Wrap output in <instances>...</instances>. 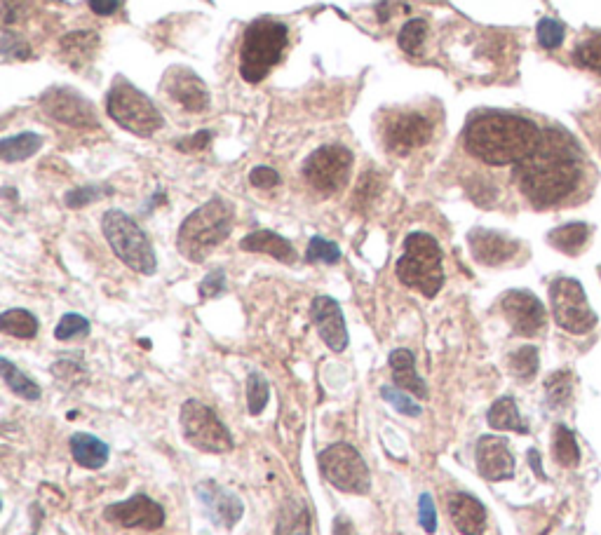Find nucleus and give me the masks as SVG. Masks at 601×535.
I'll list each match as a JSON object with an SVG mask.
<instances>
[{
	"label": "nucleus",
	"mask_w": 601,
	"mask_h": 535,
	"mask_svg": "<svg viewBox=\"0 0 601 535\" xmlns=\"http://www.w3.org/2000/svg\"><path fill=\"white\" fill-rule=\"evenodd\" d=\"M90 334V322L83 315L69 313L59 320L57 329H54V338L57 341H71V338H83Z\"/></svg>",
	"instance_id": "ea45409f"
},
{
	"label": "nucleus",
	"mask_w": 601,
	"mask_h": 535,
	"mask_svg": "<svg viewBox=\"0 0 601 535\" xmlns=\"http://www.w3.org/2000/svg\"><path fill=\"white\" fill-rule=\"evenodd\" d=\"M104 519L123 528L158 531V528L165 526V507L155 503L146 493H137V496L108 505L104 510Z\"/></svg>",
	"instance_id": "ddd939ff"
},
{
	"label": "nucleus",
	"mask_w": 601,
	"mask_h": 535,
	"mask_svg": "<svg viewBox=\"0 0 601 535\" xmlns=\"http://www.w3.org/2000/svg\"><path fill=\"white\" fill-rule=\"evenodd\" d=\"M510 371L519 378V381H531L538 371V350L531 348V345H526V348H519L517 352H512Z\"/></svg>",
	"instance_id": "c9c22d12"
},
{
	"label": "nucleus",
	"mask_w": 601,
	"mask_h": 535,
	"mask_svg": "<svg viewBox=\"0 0 601 535\" xmlns=\"http://www.w3.org/2000/svg\"><path fill=\"white\" fill-rule=\"evenodd\" d=\"M287 47V26L273 19H256L247 26L240 47V76L247 83H261L280 64Z\"/></svg>",
	"instance_id": "39448f33"
},
{
	"label": "nucleus",
	"mask_w": 601,
	"mask_h": 535,
	"mask_svg": "<svg viewBox=\"0 0 601 535\" xmlns=\"http://www.w3.org/2000/svg\"><path fill=\"white\" fill-rule=\"evenodd\" d=\"M334 535H355L353 521H350L348 517H343V514H339V517L334 519Z\"/></svg>",
	"instance_id": "3c124183"
},
{
	"label": "nucleus",
	"mask_w": 601,
	"mask_h": 535,
	"mask_svg": "<svg viewBox=\"0 0 601 535\" xmlns=\"http://www.w3.org/2000/svg\"><path fill=\"white\" fill-rule=\"evenodd\" d=\"M395 273L404 287L421 291L425 299H435L444 287L440 242L428 233H411L404 240V254Z\"/></svg>",
	"instance_id": "20e7f679"
},
{
	"label": "nucleus",
	"mask_w": 601,
	"mask_h": 535,
	"mask_svg": "<svg viewBox=\"0 0 601 535\" xmlns=\"http://www.w3.org/2000/svg\"><path fill=\"white\" fill-rule=\"evenodd\" d=\"M101 230H104L113 254L134 273L153 275L158 270V259H155L151 240L132 216L120 212V209H108L101 219Z\"/></svg>",
	"instance_id": "423d86ee"
},
{
	"label": "nucleus",
	"mask_w": 601,
	"mask_h": 535,
	"mask_svg": "<svg viewBox=\"0 0 601 535\" xmlns=\"http://www.w3.org/2000/svg\"><path fill=\"white\" fill-rule=\"evenodd\" d=\"M425 36H428V24H425V19H411V22L402 26L400 36H397V43H400L404 52L416 54L421 50Z\"/></svg>",
	"instance_id": "58836bf2"
},
{
	"label": "nucleus",
	"mask_w": 601,
	"mask_h": 535,
	"mask_svg": "<svg viewBox=\"0 0 601 535\" xmlns=\"http://www.w3.org/2000/svg\"><path fill=\"white\" fill-rule=\"evenodd\" d=\"M235 221V209L231 202L212 198L200 205L181 223L177 235V247L184 259L202 263L221 242L231 235Z\"/></svg>",
	"instance_id": "7ed1b4c3"
},
{
	"label": "nucleus",
	"mask_w": 601,
	"mask_h": 535,
	"mask_svg": "<svg viewBox=\"0 0 601 535\" xmlns=\"http://www.w3.org/2000/svg\"><path fill=\"white\" fill-rule=\"evenodd\" d=\"M106 111L123 130L137 134V137H151L162 127V115L153 101L125 80H118L111 87Z\"/></svg>",
	"instance_id": "0eeeda50"
},
{
	"label": "nucleus",
	"mask_w": 601,
	"mask_h": 535,
	"mask_svg": "<svg viewBox=\"0 0 601 535\" xmlns=\"http://www.w3.org/2000/svg\"><path fill=\"white\" fill-rule=\"evenodd\" d=\"M543 130L512 113H479L465 130V148L486 165H519L538 146Z\"/></svg>",
	"instance_id": "f03ea898"
},
{
	"label": "nucleus",
	"mask_w": 601,
	"mask_h": 535,
	"mask_svg": "<svg viewBox=\"0 0 601 535\" xmlns=\"http://www.w3.org/2000/svg\"><path fill=\"white\" fill-rule=\"evenodd\" d=\"M310 317H313L317 334L332 352H343L348 348V329L346 317L339 303L332 296H317L310 306Z\"/></svg>",
	"instance_id": "f3484780"
},
{
	"label": "nucleus",
	"mask_w": 601,
	"mask_h": 535,
	"mask_svg": "<svg viewBox=\"0 0 601 535\" xmlns=\"http://www.w3.org/2000/svg\"><path fill=\"white\" fill-rule=\"evenodd\" d=\"M486 421L494 430H503V432H519V435H526L529 432V425L522 421L519 416L517 404L512 397H501L496 399L494 406H491L489 413H486Z\"/></svg>",
	"instance_id": "a878e982"
},
{
	"label": "nucleus",
	"mask_w": 601,
	"mask_h": 535,
	"mask_svg": "<svg viewBox=\"0 0 601 535\" xmlns=\"http://www.w3.org/2000/svg\"><path fill=\"white\" fill-rule=\"evenodd\" d=\"M38 327L40 324L36 320V315L24 308L5 310L3 317H0V329H3V334L15 338H33L38 334Z\"/></svg>",
	"instance_id": "c756f323"
},
{
	"label": "nucleus",
	"mask_w": 601,
	"mask_h": 535,
	"mask_svg": "<svg viewBox=\"0 0 601 535\" xmlns=\"http://www.w3.org/2000/svg\"><path fill=\"white\" fill-rule=\"evenodd\" d=\"M418 521H421L425 533L435 535L437 510H435V500H432L430 493H421V498H418Z\"/></svg>",
	"instance_id": "37998d69"
},
{
	"label": "nucleus",
	"mask_w": 601,
	"mask_h": 535,
	"mask_svg": "<svg viewBox=\"0 0 601 535\" xmlns=\"http://www.w3.org/2000/svg\"><path fill=\"white\" fill-rule=\"evenodd\" d=\"M381 397L386 399V402L393 406L397 413H402V416L409 418H418L423 413L421 404H416V399L411 397V392L397 388V385H383L381 388Z\"/></svg>",
	"instance_id": "72a5a7b5"
},
{
	"label": "nucleus",
	"mask_w": 601,
	"mask_h": 535,
	"mask_svg": "<svg viewBox=\"0 0 601 535\" xmlns=\"http://www.w3.org/2000/svg\"><path fill=\"white\" fill-rule=\"evenodd\" d=\"M468 242H470L472 256H475L479 263H484V266H503V263L515 259L519 249V242L496 233V230H484V228L472 230L468 235Z\"/></svg>",
	"instance_id": "6ab92c4d"
},
{
	"label": "nucleus",
	"mask_w": 601,
	"mask_h": 535,
	"mask_svg": "<svg viewBox=\"0 0 601 535\" xmlns=\"http://www.w3.org/2000/svg\"><path fill=\"white\" fill-rule=\"evenodd\" d=\"M552 451H555V458L559 465L564 467H576L580 460V451L576 444V437H573V432L566 428V425H557L555 430V446H552Z\"/></svg>",
	"instance_id": "2f4dec72"
},
{
	"label": "nucleus",
	"mask_w": 601,
	"mask_h": 535,
	"mask_svg": "<svg viewBox=\"0 0 601 535\" xmlns=\"http://www.w3.org/2000/svg\"><path fill=\"white\" fill-rule=\"evenodd\" d=\"M120 5H123V0H90V10L99 17L113 15V12H118Z\"/></svg>",
	"instance_id": "09e8293b"
},
{
	"label": "nucleus",
	"mask_w": 601,
	"mask_h": 535,
	"mask_svg": "<svg viewBox=\"0 0 601 535\" xmlns=\"http://www.w3.org/2000/svg\"><path fill=\"white\" fill-rule=\"evenodd\" d=\"M449 517L461 535H484L486 531V507L472 493H451L447 500Z\"/></svg>",
	"instance_id": "aec40b11"
},
{
	"label": "nucleus",
	"mask_w": 601,
	"mask_h": 535,
	"mask_svg": "<svg viewBox=\"0 0 601 535\" xmlns=\"http://www.w3.org/2000/svg\"><path fill=\"white\" fill-rule=\"evenodd\" d=\"M19 5L22 0H3V24L10 26L19 17Z\"/></svg>",
	"instance_id": "8fccbe9b"
},
{
	"label": "nucleus",
	"mask_w": 601,
	"mask_h": 535,
	"mask_svg": "<svg viewBox=\"0 0 601 535\" xmlns=\"http://www.w3.org/2000/svg\"><path fill=\"white\" fill-rule=\"evenodd\" d=\"M275 535H310V510L306 500L289 496L280 507Z\"/></svg>",
	"instance_id": "393cba45"
},
{
	"label": "nucleus",
	"mask_w": 601,
	"mask_h": 535,
	"mask_svg": "<svg viewBox=\"0 0 601 535\" xmlns=\"http://www.w3.org/2000/svg\"><path fill=\"white\" fill-rule=\"evenodd\" d=\"M587 240H590V226L587 223H566V226L555 228L550 233V245L569 256L583 252Z\"/></svg>",
	"instance_id": "bb28decb"
},
{
	"label": "nucleus",
	"mask_w": 601,
	"mask_h": 535,
	"mask_svg": "<svg viewBox=\"0 0 601 535\" xmlns=\"http://www.w3.org/2000/svg\"><path fill=\"white\" fill-rule=\"evenodd\" d=\"M43 146V139L33 132L17 134V137H8L0 141V158L5 162H19L31 158L33 153H38V148Z\"/></svg>",
	"instance_id": "7c9ffc66"
},
{
	"label": "nucleus",
	"mask_w": 601,
	"mask_h": 535,
	"mask_svg": "<svg viewBox=\"0 0 601 535\" xmlns=\"http://www.w3.org/2000/svg\"><path fill=\"white\" fill-rule=\"evenodd\" d=\"M545 392H548L550 406L569 404L573 395V376L569 371H557V374L550 376L548 383H545Z\"/></svg>",
	"instance_id": "e433bc0d"
},
{
	"label": "nucleus",
	"mask_w": 601,
	"mask_h": 535,
	"mask_svg": "<svg viewBox=\"0 0 601 535\" xmlns=\"http://www.w3.org/2000/svg\"><path fill=\"white\" fill-rule=\"evenodd\" d=\"M111 193L108 188H99V186H85V188H76V191H71L66 195V205L71 209H80L85 205H90L92 200H99L101 195Z\"/></svg>",
	"instance_id": "c03bdc74"
},
{
	"label": "nucleus",
	"mask_w": 601,
	"mask_h": 535,
	"mask_svg": "<svg viewBox=\"0 0 601 535\" xmlns=\"http://www.w3.org/2000/svg\"><path fill=\"white\" fill-rule=\"evenodd\" d=\"M270 397V385L263 374L259 371H252V374L247 376V411L252 413V416H261L263 409H266Z\"/></svg>",
	"instance_id": "473e14b6"
},
{
	"label": "nucleus",
	"mask_w": 601,
	"mask_h": 535,
	"mask_svg": "<svg viewBox=\"0 0 601 535\" xmlns=\"http://www.w3.org/2000/svg\"><path fill=\"white\" fill-rule=\"evenodd\" d=\"M317 465H320L322 477L327 479L334 489L343 493H355V496H364V493H369L371 489L369 467L355 446L346 442L327 446V449L320 451V456H317Z\"/></svg>",
	"instance_id": "1a4fd4ad"
},
{
	"label": "nucleus",
	"mask_w": 601,
	"mask_h": 535,
	"mask_svg": "<svg viewBox=\"0 0 601 535\" xmlns=\"http://www.w3.org/2000/svg\"><path fill=\"white\" fill-rule=\"evenodd\" d=\"M167 94L177 101V104H181L186 108V111H193V113H202L209 104V92H207V85L202 83V80L195 76L193 71H184V69H177L172 71L170 76H167Z\"/></svg>",
	"instance_id": "412c9836"
},
{
	"label": "nucleus",
	"mask_w": 601,
	"mask_h": 535,
	"mask_svg": "<svg viewBox=\"0 0 601 535\" xmlns=\"http://www.w3.org/2000/svg\"><path fill=\"white\" fill-rule=\"evenodd\" d=\"M388 364H390V371H393V383L397 385V388L411 392V395L418 399L430 397L428 385H425V381L418 376V371H416L414 352L407 348H397L390 352Z\"/></svg>",
	"instance_id": "4be33fe9"
},
{
	"label": "nucleus",
	"mask_w": 601,
	"mask_h": 535,
	"mask_svg": "<svg viewBox=\"0 0 601 535\" xmlns=\"http://www.w3.org/2000/svg\"><path fill=\"white\" fill-rule=\"evenodd\" d=\"M195 496H198L200 505L205 507L209 521H212L214 526L226 528V531H231V528L242 519V514H245L242 500L235 496L233 491L216 484L214 479H205V482L195 486Z\"/></svg>",
	"instance_id": "2eb2a0df"
},
{
	"label": "nucleus",
	"mask_w": 601,
	"mask_h": 535,
	"mask_svg": "<svg viewBox=\"0 0 601 535\" xmlns=\"http://www.w3.org/2000/svg\"><path fill=\"white\" fill-rule=\"evenodd\" d=\"M249 184L256 188H275L280 184V174L273 167H254L249 174Z\"/></svg>",
	"instance_id": "49530a36"
},
{
	"label": "nucleus",
	"mask_w": 601,
	"mask_h": 535,
	"mask_svg": "<svg viewBox=\"0 0 601 535\" xmlns=\"http://www.w3.org/2000/svg\"><path fill=\"white\" fill-rule=\"evenodd\" d=\"M573 62H576L580 69L601 73V33L583 40V43L573 50Z\"/></svg>",
	"instance_id": "f704fd0d"
},
{
	"label": "nucleus",
	"mask_w": 601,
	"mask_h": 535,
	"mask_svg": "<svg viewBox=\"0 0 601 535\" xmlns=\"http://www.w3.org/2000/svg\"><path fill=\"white\" fill-rule=\"evenodd\" d=\"M209 139H212V132L202 130V132L195 134V137H188L184 141H179L177 148H179V151H184V153H188V151H202V148H207Z\"/></svg>",
	"instance_id": "de8ad7c7"
},
{
	"label": "nucleus",
	"mask_w": 601,
	"mask_h": 535,
	"mask_svg": "<svg viewBox=\"0 0 601 535\" xmlns=\"http://www.w3.org/2000/svg\"><path fill=\"white\" fill-rule=\"evenodd\" d=\"M97 45H99L97 33L78 31V33H69V36L62 40V52H64V57L69 59V64L73 66V69H80V66L90 62L94 50H97Z\"/></svg>",
	"instance_id": "cd10ccee"
},
{
	"label": "nucleus",
	"mask_w": 601,
	"mask_h": 535,
	"mask_svg": "<svg viewBox=\"0 0 601 535\" xmlns=\"http://www.w3.org/2000/svg\"><path fill=\"white\" fill-rule=\"evenodd\" d=\"M306 259L310 263H327V266H336V263L341 261V249L336 242L332 240H324V237H313L308 245Z\"/></svg>",
	"instance_id": "4c0bfd02"
},
{
	"label": "nucleus",
	"mask_w": 601,
	"mask_h": 535,
	"mask_svg": "<svg viewBox=\"0 0 601 535\" xmlns=\"http://www.w3.org/2000/svg\"><path fill=\"white\" fill-rule=\"evenodd\" d=\"M432 139V123L421 113H393L383 123V141L388 151L407 155Z\"/></svg>",
	"instance_id": "f8f14e48"
},
{
	"label": "nucleus",
	"mask_w": 601,
	"mask_h": 535,
	"mask_svg": "<svg viewBox=\"0 0 601 535\" xmlns=\"http://www.w3.org/2000/svg\"><path fill=\"white\" fill-rule=\"evenodd\" d=\"M240 249L252 254H268L282 263H292L296 259L292 242L287 237L273 233V230H254V233L242 237Z\"/></svg>",
	"instance_id": "5701e85b"
},
{
	"label": "nucleus",
	"mask_w": 601,
	"mask_h": 535,
	"mask_svg": "<svg viewBox=\"0 0 601 535\" xmlns=\"http://www.w3.org/2000/svg\"><path fill=\"white\" fill-rule=\"evenodd\" d=\"M538 43L545 50H557L559 45L564 43V26L557 22V19H540L538 22Z\"/></svg>",
	"instance_id": "a19ab883"
},
{
	"label": "nucleus",
	"mask_w": 601,
	"mask_h": 535,
	"mask_svg": "<svg viewBox=\"0 0 601 535\" xmlns=\"http://www.w3.org/2000/svg\"><path fill=\"white\" fill-rule=\"evenodd\" d=\"M179 423L184 439L193 449L202 453H219V456L233 451L235 442L231 430L221 423L214 409H209L207 404L198 402V399H186L184 406H181Z\"/></svg>",
	"instance_id": "6e6552de"
},
{
	"label": "nucleus",
	"mask_w": 601,
	"mask_h": 535,
	"mask_svg": "<svg viewBox=\"0 0 601 535\" xmlns=\"http://www.w3.org/2000/svg\"><path fill=\"white\" fill-rule=\"evenodd\" d=\"M501 310L505 320L510 322V327L519 336H538L545 329L548 315H545L543 303H540L531 291H508L501 299Z\"/></svg>",
	"instance_id": "4468645a"
},
{
	"label": "nucleus",
	"mask_w": 601,
	"mask_h": 535,
	"mask_svg": "<svg viewBox=\"0 0 601 535\" xmlns=\"http://www.w3.org/2000/svg\"><path fill=\"white\" fill-rule=\"evenodd\" d=\"M353 153L346 146H322L303 162V176L320 195H336L348 186Z\"/></svg>",
	"instance_id": "9d476101"
},
{
	"label": "nucleus",
	"mask_w": 601,
	"mask_h": 535,
	"mask_svg": "<svg viewBox=\"0 0 601 535\" xmlns=\"http://www.w3.org/2000/svg\"><path fill=\"white\" fill-rule=\"evenodd\" d=\"M519 191L533 207L550 209L576 198L585 184V162L562 130H543L538 146L515 167Z\"/></svg>",
	"instance_id": "f257e3e1"
},
{
	"label": "nucleus",
	"mask_w": 601,
	"mask_h": 535,
	"mask_svg": "<svg viewBox=\"0 0 601 535\" xmlns=\"http://www.w3.org/2000/svg\"><path fill=\"white\" fill-rule=\"evenodd\" d=\"M50 118L71 127H97V115L92 106L71 90H50L40 101Z\"/></svg>",
	"instance_id": "a211bd4d"
},
{
	"label": "nucleus",
	"mask_w": 601,
	"mask_h": 535,
	"mask_svg": "<svg viewBox=\"0 0 601 535\" xmlns=\"http://www.w3.org/2000/svg\"><path fill=\"white\" fill-rule=\"evenodd\" d=\"M477 470L486 482H505L515 477V456H512L508 439L484 435L475 449Z\"/></svg>",
	"instance_id": "dca6fc26"
},
{
	"label": "nucleus",
	"mask_w": 601,
	"mask_h": 535,
	"mask_svg": "<svg viewBox=\"0 0 601 535\" xmlns=\"http://www.w3.org/2000/svg\"><path fill=\"white\" fill-rule=\"evenodd\" d=\"M378 191H381V176H376L374 172L364 174L360 186H357V191H355V207L364 209L367 205H371L378 195Z\"/></svg>",
	"instance_id": "79ce46f5"
},
{
	"label": "nucleus",
	"mask_w": 601,
	"mask_h": 535,
	"mask_svg": "<svg viewBox=\"0 0 601 535\" xmlns=\"http://www.w3.org/2000/svg\"><path fill=\"white\" fill-rule=\"evenodd\" d=\"M71 456L85 470H101L108 463L111 449L99 437L87 435V432H76L71 437Z\"/></svg>",
	"instance_id": "b1692460"
},
{
	"label": "nucleus",
	"mask_w": 601,
	"mask_h": 535,
	"mask_svg": "<svg viewBox=\"0 0 601 535\" xmlns=\"http://www.w3.org/2000/svg\"><path fill=\"white\" fill-rule=\"evenodd\" d=\"M552 315L559 327L569 334H587L597 324V315L592 313L590 303L585 299V291L578 280L571 277H559L550 287Z\"/></svg>",
	"instance_id": "9b49d317"
},
{
	"label": "nucleus",
	"mask_w": 601,
	"mask_h": 535,
	"mask_svg": "<svg viewBox=\"0 0 601 535\" xmlns=\"http://www.w3.org/2000/svg\"><path fill=\"white\" fill-rule=\"evenodd\" d=\"M0 374H3V383L8 385L10 392H15L17 397L26 399V402H38V399L43 397L40 385L36 381H31L26 374H22V371H19L15 364L8 360V357L0 360Z\"/></svg>",
	"instance_id": "c85d7f7f"
},
{
	"label": "nucleus",
	"mask_w": 601,
	"mask_h": 535,
	"mask_svg": "<svg viewBox=\"0 0 601 535\" xmlns=\"http://www.w3.org/2000/svg\"><path fill=\"white\" fill-rule=\"evenodd\" d=\"M224 289H226V273L224 270H212V273L200 282V299H214V296L224 294Z\"/></svg>",
	"instance_id": "a18cd8bd"
}]
</instances>
